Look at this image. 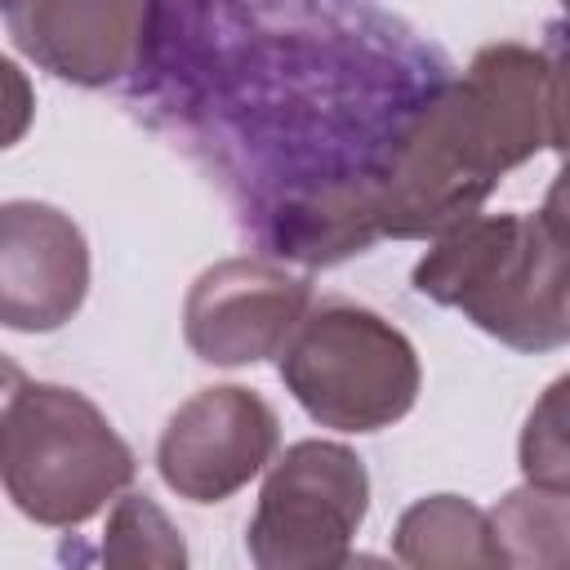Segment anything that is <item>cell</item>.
I'll return each instance as SVG.
<instances>
[{
    "label": "cell",
    "instance_id": "obj_1",
    "mask_svg": "<svg viewBox=\"0 0 570 570\" xmlns=\"http://www.w3.org/2000/svg\"><path fill=\"white\" fill-rule=\"evenodd\" d=\"M561 67L543 49L503 40L436 89L365 174L379 236H441L476 214L494 183L539 151H561Z\"/></svg>",
    "mask_w": 570,
    "mask_h": 570
},
{
    "label": "cell",
    "instance_id": "obj_2",
    "mask_svg": "<svg viewBox=\"0 0 570 570\" xmlns=\"http://www.w3.org/2000/svg\"><path fill=\"white\" fill-rule=\"evenodd\" d=\"M414 289L463 312L517 352H557L570 338V272L557 196L534 214H468L410 272Z\"/></svg>",
    "mask_w": 570,
    "mask_h": 570
},
{
    "label": "cell",
    "instance_id": "obj_3",
    "mask_svg": "<svg viewBox=\"0 0 570 570\" xmlns=\"http://www.w3.org/2000/svg\"><path fill=\"white\" fill-rule=\"evenodd\" d=\"M134 450L76 387L22 379L0 405V490L49 530L94 521L129 481Z\"/></svg>",
    "mask_w": 570,
    "mask_h": 570
},
{
    "label": "cell",
    "instance_id": "obj_4",
    "mask_svg": "<svg viewBox=\"0 0 570 570\" xmlns=\"http://www.w3.org/2000/svg\"><path fill=\"white\" fill-rule=\"evenodd\" d=\"M276 370L307 419L334 432H383L414 410L423 387L414 343L361 303L307 307Z\"/></svg>",
    "mask_w": 570,
    "mask_h": 570
},
{
    "label": "cell",
    "instance_id": "obj_5",
    "mask_svg": "<svg viewBox=\"0 0 570 570\" xmlns=\"http://www.w3.org/2000/svg\"><path fill=\"white\" fill-rule=\"evenodd\" d=\"M370 512V472L338 441H294L267 463L258 508L245 530L258 570H334Z\"/></svg>",
    "mask_w": 570,
    "mask_h": 570
},
{
    "label": "cell",
    "instance_id": "obj_6",
    "mask_svg": "<svg viewBox=\"0 0 570 570\" xmlns=\"http://www.w3.org/2000/svg\"><path fill=\"white\" fill-rule=\"evenodd\" d=\"M276 441L281 419L258 392L240 383L200 387L169 414L156 472L187 503H223L272 463Z\"/></svg>",
    "mask_w": 570,
    "mask_h": 570
},
{
    "label": "cell",
    "instance_id": "obj_7",
    "mask_svg": "<svg viewBox=\"0 0 570 570\" xmlns=\"http://www.w3.org/2000/svg\"><path fill=\"white\" fill-rule=\"evenodd\" d=\"M312 307L303 276L267 258H223L196 276L183 303V338L205 365L240 370L276 356Z\"/></svg>",
    "mask_w": 570,
    "mask_h": 570
},
{
    "label": "cell",
    "instance_id": "obj_8",
    "mask_svg": "<svg viewBox=\"0 0 570 570\" xmlns=\"http://www.w3.org/2000/svg\"><path fill=\"white\" fill-rule=\"evenodd\" d=\"M4 22L18 53L40 71L102 89L147 62L156 0H13Z\"/></svg>",
    "mask_w": 570,
    "mask_h": 570
},
{
    "label": "cell",
    "instance_id": "obj_9",
    "mask_svg": "<svg viewBox=\"0 0 570 570\" xmlns=\"http://www.w3.org/2000/svg\"><path fill=\"white\" fill-rule=\"evenodd\" d=\"M89 294V240L49 200L0 205V325L18 334L62 330Z\"/></svg>",
    "mask_w": 570,
    "mask_h": 570
},
{
    "label": "cell",
    "instance_id": "obj_10",
    "mask_svg": "<svg viewBox=\"0 0 570 570\" xmlns=\"http://www.w3.org/2000/svg\"><path fill=\"white\" fill-rule=\"evenodd\" d=\"M392 552H396V561L419 566V570L503 566L494 530H490V512L463 494H428V499L410 503L396 521Z\"/></svg>",
    "mask_w": 570,
    "mask_h": 570
},
{
    "label": "cell",
    "instance_id": "obj_11",
    "mask_svg": "<svg viewBox=\"0 0 570 570\" xmlns=\"http://www.w3.org/2000/svg\"><path fill=\"white\" fill-rule=\"evenodd\" d=\"M570 490L521 485L499 499L490 512V530L499 543L503 566H561L566 534H570Z\"/></svg>",
    "mask_w": 570,
    "mask_h": 570
},
{
    "label": "cell",
    "instance_id": "obj_12",
    "mask_svg": "<svg viewBox=\"0 0 570 570\" xmlns=\"http://www.w3.org/2000/svg\"><path fill=\"white\" fill-rule=\"evenodd\" d=\"M102 561L107 566H156L178 570L187 566V543L174 521L147 494H116L102 530Z\"/></svg>",
    "mask_w": 570,
    "mask_h": 570
},
{
    "label": "cell",
    "instance_id": "obj_13",
    "mask_svg": "<svg viewBox=\"0 0 570 570\" xmlns=\"http://www.w3.org/2000/svg\"><path fill=\"white\" fill-rule=\"evenodd\" d=\"M521 472L530 485L570 490V450H566V379H557L521 428Z\"/></svg>",
    "mask_w": 570,
    "mask_h": 570
},
{
    "label": "cell",
    "instance_id": "obj_14",
    "mask_svg": "<svg viewBox=\"0 0 570 570\" xmlns=\"http://www.w3.org/2000/svg\"><path fill=\"white\" fill-rule=\"evenodd\" d=\"M36 120V89L27 71L0 53V151L18 147Z\"/></svg>",
    "mask_w": 570,
    "mask_h": 570
},
{
    "label": "cell",
    "instance_id": "obj_15",
    "mask_svg": "<svg viewBox=\"0 0 570 570\" xmlns=\"http://www.w3.org/2000/svg\"><path fill=\"white\" fill-rule=\"evenodd\" d=\"M22 379H27V374H22V365H18V361H9V356H0V405H4V396H9Z\"/></svg>",
    "mask_w": 570,
    "mask_h": 570
},
{
    "label": "cell",
    "instance_id": "obj_16",
    "mask_svg": "<svg viewBox=\"0 0 570 570\" xmlns=\"http://www.w3.org/2000/svg\"><path fill=\"white\" fill-rule=\"evenodd\" d=\"M9 4H13V0H0V9H9Z\"/></svg>",
    "mask_w": 570,
    "mask_h": 570
}]
</instances>
